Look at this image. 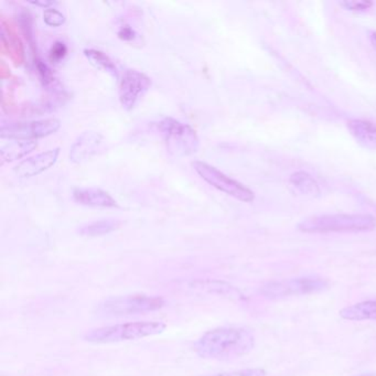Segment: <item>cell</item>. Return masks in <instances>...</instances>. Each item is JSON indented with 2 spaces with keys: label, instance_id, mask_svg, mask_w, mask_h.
I'll return each mask as SVG.
<instances>
[{
  "label": "cell",
  "instance_id": "cell-17",
  "mask_svg": "<svg viewBox=\"0 0 376 376\" xmlns=\"http://www.w3.org/2000/svg\"><path fill=\"white\" fill-rule=\"evenodd\" d=\"M84 54L88 58V61L96 69L107 72L111 77L117 79L118 77V71L114 62L107 54L96 49H85Z\"/></svg>",
  "mask_w": 376,
  "mask_h": 376
},
{
  "label": "cell",
  "instance_id": "cell-3",
  "mask_svg": "<svg viewBox=\"0 0 376 376\" xmlns=\"http://www.w3.org/2000/svg\"><path fill=\"white\" fill-rule=\"evenodd\" d=\"M167 328L162 321H141V322L120 323L115 326L102 327L86 332L83 339L91 343H117L158 336Z\"/></svg>",
  "mask_w": 376,
  "mask_h": 376
},
{
  "label": "cell",
  "instance_id": "cell-11",
  "mask_svg": "<svg viewBox=\"0 0 376 376\" xmlns=\"http://www.w3.org/2000/svg\"><path fill=\"white\" fill-rule=\"evenodd\" d=\"M103 137L96 132H85L79 136L72 145L70 150V159L75 164H83L97 154L101 147Z\"/></svg>",
  "mask_w": 376,
  "mask_h": 376
},
{
  "label": "cell",
  "instance_id": "cell-13",
  "mask_svg": "<svg viewBox=\"0 0 376 376\" xmlns=\"http://www.w3.org/2000/svg\"><path fill=\"white\" fill-rule=\"evenodd\" d=\"M347 128L361 146L376 150V122L351 120L347 123Z\"/></svg>",
  "mask_w": 376,
  "mask_h": 376
},
{
  "label": "cell",
  "instance_id": "cell-8",
  "mask_svg": "<svg viewBox=\"0 0 376 376\" xmlns=\"http://www.w3.org/2000/svg\"><path fill=\"white\" fill-rule=\"evenodd\" d=\"M61 126L56 118L31 120V122L10 123L0 128L1 139H22L35 141L37 138L47 137L56 133Z\"/></svg>",
  "mask_w": 376,
  "mask_h": 376
},
{
  "label": "cell",
  "instance_id": "cell-19",
  "mask_svg": "<svg viewBox=\"0 0 376 376\" xmlns=\"http://www.w3.org/2000/svg\"><path fill=\"white\" fill-rule=\"evenodd\" d=\"M120 222L114 219H107V220L95 221V222L88 223L86 226L80 228L81 235L88 236V237H96V236L105 235L111 233L117 228H120Z\"/></svg>",
  "mask_w": 376,
  "mask_h": 376
},
{
  "label": "cell",
  "instance_id": "cell-14",
  "mask_svg": "<svg viewBox=\"0 0 376 376\" xmlns=\"http://www.w3.org/2000/svg\"><path fill=\"white\" fill-rule=\"evenodd\" d=\"M340 317L349 321L376 320V300H366L340 310Z\"/></svg>",
  "mask_w": 376,
  "mask_h": 376
},
{
  "label": "cell",
  "instance_id": "cell-2",
  "mask_svg": "<svg viewBox=\"0 0 376 376\" xmlns=\"http://www.w3.org/2000/svg\"><path fill=\"white\" fill-rule=\"evenodd\" d=\"M376 228V219L370 214H326L302 221L298 230L304 233H357Z\"/></svg>",
  "mask_w": 376,
  "mask_h": 376
},
{
  "label": "cell",
  "instance_id": "cell-20",
  "mask_svg": "<svg viewBox=\"0 0 376 376\" xmlns=\"http://www.w3.org/2000/svg\"><path fill=\"white\" fill-rule=\"evenodd\" d=\"M43 19H45V24L50 27H60L65 22V16L58 9L54 8L45 9V13H43Z\"/></svg>",
  "mask_w": 376,
  "mask_h": 376
},
{
  "label": "cell",
  "instance_id": "cell-15",
  "mask_svg": "<svg viewBox=\"0 0 376 376\" xmlns=\"http://www.w3.org/2000/svg\"><path fill=\"white\" fill-rule=\"evenodd\" d=\"M37 147L36 141H22V139H8L3 143L0 154L3 162H15L31 152Z\"/></svg>",
  "mask_w": 376,
  "mask_h": 376
},
{
  "label": "cell",
  "instance_id": "cell-1",
  "mask_svg": "<svg viewBox=\"0 0 376 376\" xmlns=\"http://www.w3.org/2000/svg\"><path fill=\"white\" fill-rule=\"evenodd\" d=\"M254 347V334L249 329L223 327L200 336L194 342V350L200 358L228 360L247 354Z\"/></svg>",
  "mask_w": 376,
  "mask_h": 376
},
{
  "label": "cell",
  "instance_id": "cell-27",
  "mask_svg": "<svg viewBox=\"0 0 376 376\" xmlns=\"http://www.w3.org/2000/svg\"><path fill=\"white\" fill-rule=\"evenodd\" d=\"M357 376H376V374L366 373V374H360V375H357Z\"/></svg>",
  "mask_w": 376,
  "mask_h": 376
},
{
  "label": "cell",
  "instance_id": "cell-7",
  "mask_svg": "<svg viewBox=\"0 0 376 376\" xmlns=\"http://www.w3.org/2000/svg\"><path fill=\"white\" fill-rule=\"evenodd\" d=\"M194 170L204 181L222 191L228 196L243 202L254 201L255 194L251 189L242 185L239 181L234 180L228 175H224L222 171L213 167L211 164L203 162H194L192 164Z\"/></svg>",
  "mask_w": 376,
  "mask_h": 376
},
{
  "label": "cell",
  "instance_id": "cell-9",
  "mask_svg": "<svg viewBox=\"0 0 376 376\" xmlns=\"http://www.w3.org/2000/svg\"><path fill=\"white\" fill-rule=\"evenodd\" d=\"M150 77L143 72L127 70L120 83V101L125 109H133L150 88Z\"/></svg>",
  "mask_w": 376,
  "mask_h": 376
},
{
  "label": "cell",
  "instance_id": "cell-4",
  "mask_svg": "<svg viewBox=\"0 0 376 376\" xmlns=\"http://www.w3.org/2000/svg\"><path fill=\"white\" fill-rule=\"evenodd\" d=\"M166 301L162 297L130 295L105 300L98 306L97 313L105 317H125L156 311L162 309Z\"/></svg>",
  "mask_w": 376,
  "mask_h": 376
},
{
  "label": "cell",
  "instance_id": "cell-16",
  "mask_svg": "<svg viewBox=\"0 0 376 376\" xmlns=\"http://www.w3.org/2000/svg\"><path fill=\"white\" fill-rule=\"evenodd\" d=\"M3 50L7 49L15 61L22 63L24 61V47L17 36L16 30L10 24H7L3 19Z\"/></svg>",
  "mask_w": 376,
  "mask_h": 376
},
{
  "label": "cell",
  "instance_id": "cell-21",
  "mask_svg": "<svg viewBox=\"0 0 376 376\" xmlns=\"http://www.w3.org/2000/svg\"><path fill=\"white\" fill-rule=\"evenodd\" d=\"M339 5L347 10L364 13L371 8L373 3L370 0H345V1H340Z\"/></svg>",
  "mask_w": 376,
  "mask_h": 376
},
{
  "label": "cell",
  "instance_id": "cell-6",
  "mask_svg": "<svg viewBox=\"0 0 376 376\" xmlns=\"http://www.w3.org/2000/svg\"><path fill=\"white\" fill-rule=\"evenodd\" d=\"M329 287V281L321 277H297L266 283L260 287L262 296L268 299H283L288 297L306 296L323 292Z\"/></svg>",
  "mask_w": 376,
  "mask_h": 376
},
{
  "label": "cell",
  "instance_id": "cell-23",
  "mask_svg": "<svg viewBox=\"0 0 376 376\" xmlns=\"http://www.w3.org/2000/svg\"><path fill=\"white\" fill-rule=\"evenodd\" d=\"M67 45H64L61 41H56L50 50V60L52 62H58L67 54Z\"/></svg>",
  "mask_w": 376,
  "mask_h": 376
},
{
  "label": "cell",
  "instance_id": "cell-22",
  "mask_svg": "<svg viewBox=\"0 0 376 376\" xmlns=\"http://www.w3.org/2000/svg\"><path fill=\"white\" fill-rule=\"evenodd\" d=\"M210 376H266V371L260 368H244L239 371L223 372V373Z\"/></svg>",
  "mask_w": 376,
  "mask_h": 376
},
{
  "label": "cell",
  "instance_id": "cell-18",
  "mask_svg": "<svg viewBox=\"0 0 376 376\" xmlns=\"http://www.w3.org/2000/svg\"><path fill=\"white\" fill-rule=\"evenodd\" d=\"M290 185L304 196H315L320 194V188L317 181L309 173L298 171L290 177Z\"/></svg>",
  "mask_w": 376,
  "mask_h": 376
},
{
  "label": "cell",
  "instance_id": "cell-5",
  "mask_svg": "<svg viewBox=\"0 0 376 376\" xmlns=\"http://www.w3.org/2000/svg\"><path fill=\"white\" fill-rule=\"evenodd\" d=\"M170 154L190 156L199 148V137L190 125L179 122L173 117H166L158 125Z\"/></svg>",
  "mask_w": 376,
  "mask_h": 376
},
{
  "label": "cell",
  "instance_id": "cell-12",
  "mask_svg": "<svg viewBox=\"0 0 376 376\" xmlns=\"http://www.w3.org/2000/svg\"><path fill=\"white\" fill-rule=\"evenodd\" d=\"M73 199L77 203L93 207H118L113 196L97 188H77L73 191Z\"/></svg>",
  "mask_w": 376,
  "mask_h": 376
},
{
  "label": "cell",
  "instance_id": "cell-26",
  "mask_svg": "<svg viewBox=\"0 0 376 376\" xmlns=\"http://www.w3.org/2000/svg\"><path fill=\"white\" fill-rule=\"evenodd\" d=\"M368 39H370L372 47L376 50V31H370V33H368Z\"/></svg>",
  "mask_w": 376,
  "mask_h": 376
},
{
  "label": "cell",
  "instance_id": "cell-24",
  "mask_svg": "<svg viewBox=\"0 0 376 376\" xmlns=\"http://www.w3.org/2000/svg\"><path fill=\"white\" fill-rule=\"evenodd\" d=\"M118 36L123 40L133 41L137 35H136L135 30L133 28L130 27V26H123L120 31H118Z\"/></svg>",
  "mask_w": 376,
  "mask_h": 376
},
{
  "label": "cell",
  "instance_id": "cell-10",
  "mask_svg": "<svg viewBox=\"0 0 376 376\" xmlns=\"http://www.w3.org/2000/svg\"><path fill=\"white\" fill-rule=\"evenodd\" d=\"M58 154H60V148H56L40 152L36 156L29 157L16 166L15 173L22 178L35 177V175H40L56 164Z\"/></svg>",
  "mask_w": 376,
  "mask_h": 376
},
{
  "label": "cell",
  "instance_id": "cell-25",
  "mask_svg": "<svg viewBox=\"0 0 376 376\" xmlns=\"http://www.w3.org/2000/svg\"><path fill=\"white\" fill-rule=\"evenodd\" d=\"M32 5L40 6L45 9L50 8V6H54V1H31Z\"/></svg>",
  "mask_w": 376,
  "mask_h": 376
}]
</instances>
